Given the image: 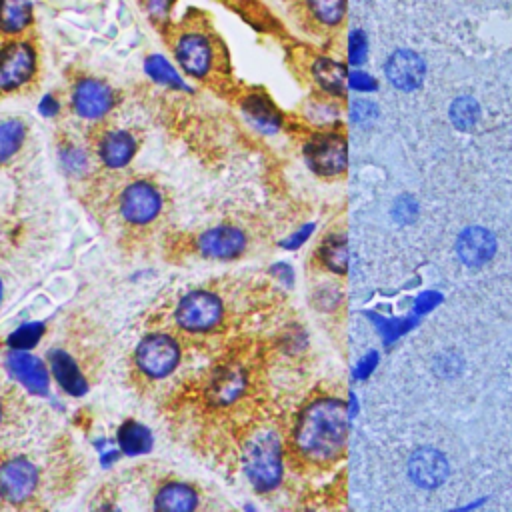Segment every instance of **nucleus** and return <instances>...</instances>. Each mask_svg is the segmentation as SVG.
I'll use <instances>...</instances> for the list:
<instances>
[{
	"label": "nucleus",
	"mask_w": 512,
	"mask_h": 512,
	"mask_svg": "<svg viewBox=\"0 0 512 512\" xmlns=\"http://www.w3.org/2000/svg\"><path fill=\"white\" fill-rule=\"evenodd\" d=\"M346 432V406L336 398H318L300 412L294 426V446L312 462H330L344 450Z\"/></svg>",
	"instance_id": "nucleus-1"
},
{
	"label": "nucleus",
	"mask_w": 512,
	"mask_h": 512,
	"mask_svg": "<svg viewBox=\"0 0 512 512\" xmlns=\"http://www.w3.org/2000/svg\"><path fill=\"white\" fill-rule=\"evenodd\" d=\"M244 470L256 490L268 492L282 478V442L272 430L254 432L242 452Z\"/></svg>",
	"instance_id": "nucleus-2"
},
{
	"label": "nucleus",
	"mask_w": 512,
	"mask_h": 512,
	"mask_svg": "<svg viewBox=\"0 0 512 512\" xmlns=\"http://www.w3.org/2000/svg\"><path fill=\"white\" fill-rule=\"evenodd\" d=\"M180 344L164 332L146 334L134 350V368L148 380L166 378L180 364Z\"/></svg>",
	"instance_id": "nucleus-3"
},
{
	"label": "nucleus",
	"mask_w": 512,
	"mask_h": 512,
	"mask_svg": "<svg viewBox=\"0 0 512 512\" xmlns=\"http://www.w3.org/2000/svg\"><path fill=\"white\" fill-rule=\"evenodd\" d=\"M224 316L222 300L210 290H192L176 304V324L186 332H208L220 324Z\"/></svg>",
	"instance_id": "nucleus-4"
},
{
	"label": "nucleus",
	"mask_w": 512,
	"mask_h": 512,
	"mask_svg": "<svg viewBox=\"0 0 512 512\" xmlns=\"http://www.w3.org/2000/svg\"><path fill=\"white\" fill-rule=\"evenodd\" d=\"M38 70L36 48L26 40H10L0 48V94L30 84Z\"/></svg>",
	"instance_id": "nucleus-5"
},
{
	"label": "nucleus",
	"mask_w": 512,
	"mask_h": 512,
	"mask_svg": "<svg viewBox=\"0 0 512 512\" xmlns=\"http://www.w3.org/2000/svg\"><path fill=\"white\" fill-rule=\"evenodd\" d=\"M178 66L192 78H206L214 66L212 38L200 28H184L172 44Z\"/></svg>",
	"instance_id": "nucleus-6"
},
{
	"label": "nucleus",
	"mask_w": 512,
	"mask_h": 512,
	"mask_svg": "<svg viewBox=\"0 0 512 512\" xmlns=\"http://www.w3.org/2000/svg\"><path fill=\"white\" fill-rule=\"evenodd\" d=\"M304 158L318 176H340L348 164V144L340 132H318L304 146Z\"/></svg>",
	"instance_id": "nucleus-7"
},
{
	"label": "nucleus",
	"mask_w": 512,
	"mask_h": 512,
	"mask_svg": "<svg viewBox=\"0 0 512 512\" xmlns=\"http://www.w3.org/2000/svg\"><path fill=\"white\" fill-rule=\"evenodd\" d=\"M162 210V196L158 188L146 180L128 184L120 194V214L128 224L144 226L156 220Z\"/></svg>",
	"instance_id": "nucleus-8"
},
{
	"label": "nucleus",
	"mask_w": 512,
	"mask_h": 512,
	"mask_svg": "<svg viewBox=\"0 0 512 512\" xmlns=\"http://www.w3.org/2000/svg\"><path fill=\"white\" fill-rule=\"evenodd\" d=\"M70 106L84 120H102L114 106V92L104 80L82 78L70 92Z\"/></svg>",
	"instance_id": "nucleus-9"
},
{
	"label": "nucleus",
	"mask_w": 512,
	"mask_h": 512,
	"mask_svg": "<svg viewBox=\"0 0 512 512\" xmlns=\"http://www.w3.org/2000/svg\"><path fill=\"white\" fill-rule=\"evenodd\" d=\"M38 486L36 466L22 456L0 464V498L10 504H22L32 498Z\"/></svg>",
	"instance_id": "nucleus-10"
},
{
	"label": "nucleus",
	"mask_w": 512,
	"mask_h": 512,
	"mask_svg": "<svg viewBox=\"0 0 512 512\" xmlns=\"http://www.w3.org/2000/svg\"><path fill=\"white\" fill-rule=\"evenodd\" d=\"M384 74H386V80L394 88H398L402 92H412L424 82L426 62L414 50L398 48L386 58Z\"/></svg>",
	"instance_id": "nucleus-11"
},
{
	"label": "nucleus",
	"mask_w": 512,
	"mask_h": 512,
	"mask_svg": "<svg viewBox=\"0 0 512 512\" xmlns=\"http://www.w3.org/2000/svg\"><path fill=\"white\" fill-rule=\"evenodd\" d=\"M246 236L236 226H216L198 236V250L206 258L230 260L244 252Z\"/></svg>",
	"instance_id": "nucleus-12"
},
{
	"label": "nucleus",
	"mask_w": 512,
	"mask_h": 512,
	"mask_svg": "<svg viewBox=\"0 0 512 512\" xmlns=\"http://www.w3.org/2000/svg\"><path fill=\"white\" fill-rule=\"evenodd\" d=\"M494 252H496V238L490 230L482 226L466 228L456 240V254L470 268L484 266L486 262L492 260Z\"/></svg>",
	"instance_id": "nucleus-13"
},
{
	"label": "nucleus",
	"mask_w": 512,
	"mask_h": 512,
	"mask_svg": "<svg viewBox=\"0 0 512 512\" xmlns=\"http://www.w3.org/2000/svg\"><path fill=\"white\" fill-rule=\"evenodd\" d=\"M6 368L30 392L44 394L48 390V368L34 354L24 350H12L6 358Z\"/></svg>",
	"instance_id": "nucleus-14"
},
{
	"label": "nucleus",
	"mask_w": 512,
	"mask_h": 512,
	"mask_svg": "<svg viewBox=\"0 0 512 512\" xmlns=\"http://www.w3.org/2000/svg\"><path fill=\"white\" fill-rule=\"evenodd\" d=\"M408 474L414 484L436 488L448 476V462L444 454L434 448H418L408 460Z\"/></svg>",
	"instance_id": "nucleus-15"
},
{
	"label": "nucleus",
	"mask_w": 512,
	"mask_h": 512,
	"mask_svg": "<svg viewBox=\"0 0 512 512\" xmlns=\"http://www.w3.org/2000/svg\"><path fill=\"white\" fill-rule=\"evenodd\" d=\"M136 146L132 132L122 128L106 130L98 140V158L110 168H122L134 158Z\"/></svg>",
	"instance_id": "nucleus-16"
},
{
	"label": "nucleus",
	"mask_w": 512,
	"mask_h": 512,
	"mask_svg": "<svg viewBox=\"0 0 512 512\" xmlns=\"http://www.w3.org/2000/svg\"><path fill=\"white\" fill-rule=\"evenodd\" d=\"M242 112L248 118V122L264 132V134H274L282 126V114L274 106V102L262 94V92H252L242 100Z\"/></svg>",
	"instance_id": "nucleus-17"
},
{
	"label": "nucleus",
	"mask_w": 512,
	"mask_h": 512,
	"mask_svg": "<svg viewBox=\"0 0 512 512\" xmlns=\"http://www.w3.org/2000/svg\"><path fill=\"white\" fill-rule=\"evenodd\" d=\"M48 364L50 370L56 378V382L72 396H82L88 388V382L84 378V372L80 370L78 362L70 356V352H66L64 348H54L48 354Z\"/></svg>",
	"instance_id": "nucleus-18"
},
{
	"label": "nucleus",
	"mask_w": 512,
	"mask_h": 512,
	"mask_svg": "<svg viewBox=\"0 0 512 512\" xmlns=\"http://www.w3.org/2000/svg\"><path fill=\"white\" fill-rule=\"evenodd\" d=\"M198 506L196 490L186 482H166L158 488L154 496L156 510H174V512H188Z\"/></svg>",
	"instance_id": "nucleus-19"
},
{
	"label": "nucleus",
	"mask_w": 512,
	"mask_h": 512,
	"mask_svg": "<svg viewBox=\"0 0 512 512\" xmlns=\"http://www.w3.org/2000/svg\"><path fill=\"white\" fill-rule=\"evenodd\" d=\"M34 20L32 0H0V34L18 36Z\"/></svg>",
	"instance_id": "nucleus-20"
},
{
	"label": "nucleus",
	"mask_w": 512,
	"mask_h": 512,
	"mask_svg": "<svg viewBox=\"0 0 512 512\" xmlns=\"http://www.w3.org/2000/svg\"><path fill=\"white\" fill-rule=\"evenodd\" d=\"M244 386H246L244 372L236 366H228L214 374L208 386V396L216 404H230L242 394Z\"/></svg>",
	"instance_id": "nucleus-21"
},
{
	"label": "nucleus",
	"mask_w": 512,
	"mask_h": 512,
	"mask_svg": "<svg viewBox=\"0 0 512 512\" xmlns=\"http://www.w3.org/2000/svg\"><path fill=\"white\" fill-rule=\"evenodd\" d=\"M312 76L328 96H342L348 72L342 62L328 56H318L312 62Z\"/></svg>",
	"instance_id": "nucleus-22"
},
{
	"label": "nucleus",
	"mask_w": 512,
	"mask_h": 512,
	"mask_svg": "<svg viewBox=\"0 0 512 512\" xmlns=\"http://www.w3.org/2000/svg\"><path fill=\"white\" fill-rule=\"evenodd\" d=\"M118 446L128 456L144 454L152 448V434L144 424H140L136 420H126L118 428Z\"/></svg>",
	"instance_id": "nucleus-23"
},
{
	"label": "nucleus",
	"mask_w": 512,
	"mask_h": 512,
	"mask_svg": "<svg viewBox=\"0 0 512 512\" xmlns=\"http://www.w3.org/2000/svg\"><path fill=\"white\" fill-rule=\"evenodd\" d=\"M318 256L322 264L334 274H344L348 266V240L344 234H330L324 238Z\"/></svg>",
	"instance_id": "nucleus-24"
},
{
	"label": "nucleus",
	"mask_w": 512,
	"mask_h": 512,
	"mask_svg": "<svg viewBox=\"0 0 512 512\" xmlns=\"http://www.w3.org/2000/svg\"><path fill=\"white\" fill-rule=\"evenodd\" d=\"M304 4L308 16L324 28L338 26L346 16V0H304Z\"/></svg>",
	"instance_id": "nucleus-25"
},
{
	"label": "nucleus",
	"mask_w": 512,
	"mask_h": 512,
	"mask_svg": "<svg viewBox=\"0 0 512 512\" xmlns=\"http://www.w3.org/2000/svg\"><path fill=\"white\" fill-rule=\"evenodd\" d=\"M26 140V124L20 118L0 122V164L8 162Z\"/></svg>",
	"instance_id": "nucleus-26"
},
{
	"label": "nucleus",
	"mask_w": 512,
	"mask_h": 512,
	"mask_svg": "<svg viewBox=\"0 0 512 512\" xmlns=\"http://www.w3.org/2000/svg\"><path fill=\"white\" fill-rule=\"evenodd\" d=\"M144 70L158 84H164V86H170V88H178V90L186 88V84H184L182 76L176 72V68L164 56H160V54H150L144 60Z\"/></svg>",
	"instance_id": "nucleus-27"
},
{
	"label": "nucleus",
	"mask_w": 512,
	"mask_h": 512,
	"mask_svg": "<svg viewBox=\"0 0 512 512\" xmlns=\"http://www.w3.org/2000/svg\"><path fill=\"white\" fill-rule=\"evenodd\" d=\"M480 118V106L472 96H458L450 104V122L458 130H472Z\"/></svg>",
	"instance_id": "nucleus-28"
},
{
	"label": "nucleus",
	"mask_w": 512,
	"mask_h": 512,
	"mask_svg": "<svg viewBox=\"0 0 512 512\" xmlns=\"http://www.w3.org/2000/svg\"><path fill=\"white\" fill-rule=\"evenodd\" d=\"M42 334H44V324L30 322L20 326L16 332H12L8 338V344L12 346V350H30L32 346L38 344Z\"/></svg>",
	"instance_id": "nucleus-29"
},
{
	"label": "nucleus",
	"mask_w": 512,
	"mask_h": 512,
	"mask_svg": "<svg viewBox=\"0 0 512 512\" xmlns=\"http://www.w3.org/2000/svg\"><path fill=\"white\" fill-rule=\"evenodd\" d=\"M368 56V38L362 28H352L348 32V62L354 68H360Z\"/></svg>",
	"instance_id": "nucleus-30"
},
{
	"label": "nucleus",
	"mask_w": 512,
	"mask_h": 512,
	"mask_svg": "<svg viewBox=\"0 0 512 512\" xmlns=\"http://www.w3.org/2000/svg\"><path fill=\"white\" fill-rule=\"evenodd\" d=\"M378 116V106L368 98H358L350 104V118L358 126H368Z\"/></svg>",
	"instance_id": "nucleus-31"
},
{
	"label": "nucleus",
	"mask_w": 512,
	"mask_h": 512,
	"mask_svg": "<svg viewBox=\"0 0 512 512\" xmlns=\"http://www.w3.org/2000/svg\"><path fill=\"white\" fill-rule=\"evenodd\" d=\"M62 164L70 174H82L88 168V156L78 146H66L62 150Z\"/></svg>",
	"instance_id": "nucleus-32"
},
{
	"label": "nucleus",
	"mask_w": 512,
	"mask_h": 512,
	"mask_svg": "<svg viewBox=\"0 0 512 512\" xmlns=\"http://www.w3.org/2000/svg\"><path fill=\"white\" fill-rule=\"evenodd\" d=\"M348 86L360 94H368V92H374L378 88V82L374 76H370L368 72H364L362 68H354L348 78H346Z\"/></svg>",
	"instance_id": "nucleus-33"
},
{
	"label": "nucleus",
	"mask_w": 512,
	"mask_h": 512,
	"mask_svg": "<svg viewBox=\"0 0 512 512\" xmlns=\"http://www.w3.org/2000/svg\"><path fill=\"white\" fill-rule=\"evenodd\" d=\"M308 116L318 124H330L338 116V110L330 102H316L308 108Z\"/></svg>",
	"instance_id": "nucleus-34"
},
{
	"label": "nucleus",
	"mask_w": 512,
	"mask_h": 512,
	"mask_svg": "<svg viewBox=\"0 0 512 512\" xmlns=\"http://www.w3.org/2000/svg\"><path fill=\"white\" fill-rule=\"evenodd\" d=\"M378 326H380V330H382V334L390 340V338H396L398 334H402L406 328H410V324H406V322H398V320H384V318H376L374 320Z\"/></svg>",
	"instance_id": "nucleus-35"
},
{
	"label": "nucleus",
	"mask_w": 512,
	"mask_h": 512,
	"mask_svg": "<svg viewBox=\"0 0 512 512\" xmlns=\"http://www.w3.org/2000/svg\"><path fill=\"white\" fill-rule=\"evenodd\" d=\"M394 214L400 222H410L416 214V204L412 198H402L396 202V208H394Z\"/></svg>",
	"instance_id": "nucleus-36"
},
{
	"label": "nucleus",
	"mask_w": 512,
	"mask_h": 512,
	"mask_svg": "<svg viewBox=\"0 0 512 512\" xmlns=\"http://www.w3.org/2000/svg\"><path fill=\"white\" fill-rule=\"evenodd\" d=\"M314 232V224H304L296 234H292L290 238H286L282 244L284 248H296L300 244H304V240H308V236Z\"/></svg>",
	"instance_id": "nucleus-37"
},
{
	"label": "nucleus",
	"mask_w": 512,
	"mask_h": 512,
	"mask_svg": "<svg viewBox=\"0 0 512 512\" xmlns=\"http://www.w3.org/2000/svg\"><path fill=\"white\" fill-rule=\"evenodd\" d=\"M172 0H146V8L152 18H166Z\"/></svg>",
	"instance_id": "nucleus-38"
},
{
	"label": "nucleus",
	"mask_w": 512,
	"mask_h": 512,
	"mask_svg": "<svg viewBox=\"0 0 512 512\" xmlns=\"http://www.w3.org/2000/svg\"><path fill=\"white\" fill-rule=\"evenodd\" d=\"M376 362H378V354H376V352H368V354L358 362L356 376H358V378H366V376L372 372V368L376 366Z\"/></svg>",
	"instance_id": "nucleus-39"
},
{
	"label": "nucleus",
	"mask_w": 512,
	"mask_h": 512,
	"mask_svg": "<svg viewBox=\"0 0 512 512\" xmlns=\"http://www.w3.org/2000/svg\"><path fill=\"white\" fill-rule=\"evenodd\" d=\"M60 110V104H58V100L54 98V96H44L42 98V102H40V112L44 114V116H54L56 112Z\"/></svg>",
	"instance_id": "nucleus-40"
},
{
	"label": "nucleus",
	"mask_w": 512,
	"mask_h": 512,
	"mask_svg": "<svg viewBox=\"0 0 512 512\" xmlns=\"http://www.w3.org/2000/svg\"><path fill=\"white\" fill-rule=\"evenodd\" d=\"M438 300H440V296H438V294H434V292H426V294H422V296L418 298L416 310H418V312H426V310H430Z\"/></svg>",
	"instance_id": "nucleus-41"
},
{
	"label": "nucleus",
	"mask_w": 512,
	"mask_h": 512,
	"mask_svg": "<svg viewBox=\"0 0 512 512\" xmlns=\"http://www.w3.org/2000/svg\"><path fill=\"white\" fill-rule=\"evenodd\" d=\"M2 292H4V290H2V280H0V302H2Z\"/></svg>",
	"instance_id": "nucleus-42"
},
{
	"label": "nucleus",
	"mask_w": 512,
	"mask_h": 512,
	"mask_svg": "<svg viewBox=\"0 0 512 512\" xmlns=\"http://www.w3.org/2000/svg\"><path fill=\"white\" fill-rule=\"evenodd\" d=\"M0 422H2V402H0Z\"/></svg>",
	"instance_id": "nucleus-43"
}]
</instances>
